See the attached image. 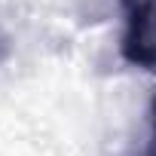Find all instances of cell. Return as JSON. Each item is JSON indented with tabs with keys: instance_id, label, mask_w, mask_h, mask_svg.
Here are the masks:
<instances>
[{
	"instance_id": "6da1fadb",
	"label": "cell",
	"mask_w": 156,
	"mask_h": 156,
	"mask_svg": "<svg viewBox=\"0 0 156 156\" xmlns=\"http://www.w3.org/2000/svg\"><path fill=\"white\" fill-rule=\"evenodd\" d=\"M126 12V31L119 55L132 67L156 73V0H119Z\"/></svg>"
},
{
	"instance_id": "7a4b0ae2",
	"label": "cell",
	"mask_w": 156,
	"mask_h": 156,
	"mask_svg": "<svg viewBox=\"0 0 156 156\" xmlns=\"http://www.w3.org/2000/svg\"><path fill=\"white\" fill-rule=\"evenodd\" d=\"M150 113H153V144H150V153H147V156H156V95H153V107H150Z\"/></svg>"
}]
</instances>
